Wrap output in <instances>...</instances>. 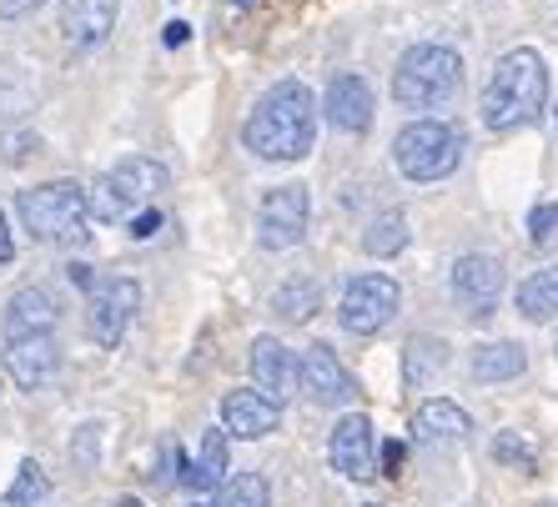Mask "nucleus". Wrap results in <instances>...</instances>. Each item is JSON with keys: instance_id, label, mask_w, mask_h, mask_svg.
Listing matches in <instances>:
<instances>
[{"instance_id": "32", "label": "nucleus", "mask_w": 558, "mask_h": 507, "mask_svg": "<svg viewBox=\"0 0 558 507\" xmlns=\"http://www.w3.org/2000/svg\"><path fill=\"white\" fill-rule=\"evenodd\" d=\"M403 457H408V447L398 443V437H392V443H383V472H388V478H398V472H403Z\"/></svg>"}, {"instance_id": "26", "label": "nucleus", "mask_w": 558, "mask_h": 507, "mask_svg": "<svg viewBox=\"0 0 558 507\" xmlns=\"http://www.w3.org/2000/svg\"><path fill=\"white\" fill-rule=\"evenodd\" d=\"M363 247L373 251V257H398V251L408 247V217L403 211H377L373 226L363 232Z\"/></svg>"}, {"instance_id": "1", "label": "nucleus", "mask_w": 558, "mask_h": 507, "mask_svg": "<svg viewBox=\"0 0 558 507\" xmlns=\"http://www.w3.org/2000/svg\"><path fill=\"white\" fill-rule=\"evenodd\" d=\"M312 141H317V101L302 81H277L242 126V146L262 161H302Z\"/></svg>"}, {"instance_id": "7", "label": "nucleus", "mask_w": 558, "mask_h": 507, "mask_svg": "<svg viewBox=\"0 0 558 507\" xmlns=\"http://www.w3.org/2000/svg\"><path fill=\"white\" fill-rule=\"evenodd\" d=\"M307 222H312V196L302 182H287V186H272L262 196L257 207V247L262 251H287L298 247L307 236Z\"/></svg>"}, {"instance_id": "10", "label": "nucleus", "mask_w": 558, "mask_h": 507, "mask_svg": "<svg viewBox=\"0 0 558 507\" xmlns=\"http://www.w3.org/2000/svg\"><path fill=\"white\" fill-rule=\"evenodd\" d=\"M136 307H142V286L131 282V276H106V282L92 286V337L101 342V347H117L121 337H126L131 317H136Z\"/></svg>"}, {"instance_id": "9", "label": "nucleus", "mask_w": 558, "mask_h": 507, "mask_svg": "<svg viewBox=\"0 0 558 507\" xmlns=\"http://www.w3.org/2000/svg\"><path fill=\"white\" fill-rule=\"evenodd\" d=\"M0 367H5V378H11L21 392L51 387L56 372H61V342H56V332L5 337V347H0Z\"/></svg>"}, {"instance_id": "2", "label": "nucleus", "mask_w": 558, "mask_h": 507, "mask_svg": "<svg viewBox=\"0 0 558 507\" xmlns=\"http://www.w3.org/2000/svg\"><path fill=\"white\" fill-rule=\"evenodd\" d=\"M548 106V65L538 51H508L488 76L483 91V121L488 131H519L533 126Z\"/></svg>"}, {"instance_id": "37", "label": "nucleus", "mask_w": 558, "mask_h": 507, "mask_svg": "<svg viewBox=\"0 0 558 507\" xmlns=\"http://www.w3.org/2000/svg\"><path fill=\"white\" fill-rule=\"evenodd\" d=\"M554 121H558V106H554Z\"/></svg>"}, {"instance_id": "25", "label": "nucleus", "mask_w": 558, "mask_h": 507, "mask_svg": "<svg viewBox=\"0 0 558 507\" xmlns=\"http://www.w3.org/2000/svg\"><path fill=\"white\" fill-rule=\"evenodd\" d=\"M46 503H51V478H46V468H40L36 457H26L15 468V482H11V493L0 497V507H46Z\"/></svg>"}, {"instance_id": "28", "label": "nucleus", "mask_w": 558, "mask_h": 507, "mask_svg": "<svg viewBox=\"0 0 558 507\" xmlns=\"http://www.w3.org/2000/svg\"><path fill=\"white\" fill-rule=\"evenodd\" d=\"M494 457H498V462H508V468H523V472L538 468V453H533V443H529V437H519V432H498V437H494Z\"/></svg>"}, {"instance_id": "15", "label": "nucleus", "mask_w": 558, "mask_h": 507, "mask_svg": "<svg viewBox=\"0 0 558 507\" xmlns=\"http://www.w3.org/2000/svg\"><path fill=\"white\" fill-rule=\"evenodd\" d=\"M277 417H282V403H272L257 387H236L221 397V428H227V437H242V443L267 437L277 428Z\"/></svg>"}, {"instance_id": "34", "label": "nucleus", "mask_w": 558, "mask_h": 507, "mask_svg": "<svg viewBox=\"0 0 558 507\" xmlns=\"http://www.w3.org/2000/svg\"><path fill=\"white\" fill-rule=\"evenodd\" d=\"M11 257H15V236L5 226V211H0V267H11Z\"/></svg>"}, {"instance_id": "19", "label": "nucleus", "mask_w": 558, "mask_h": 507, "mask_svg": "<svg viewBox=\"0 0 558 507\" xmlns=\"http://www.w3.org/2000/svg\"><path fill=\"white\" fill-rule=\"evenodd\" d=\"M61 322V307L46 286H21L11 301H5V317H0V332L5 337H26V332H56Z\"/></svg>"}, {"instance_id": "31", "label": "nucleus", "mask_w": 558, "mask_h": 507, "mask_svg": "<svg viewBox=\"0 0 558 507\" xmlns=\"http://www.w3.org/2000/svg\"><path fill=\"white\" fill-rule=\"evenodd\" d=\"M161 232V211H136V217H131V236H136V242H146V236H156Z\"/></svg>"}, {"instance_id": "22", "label": "nucleus", "mask_w": 558, "mask_h": 507, "mask_svg": "<svg viewBox=\"0 0 558 507\" xmlns=\"http://www.w3.org/2000/svg\"><path fill=\"white\" fill-rule=\"evenodd\" d=\"M523 367H529V357H523L519 342H488V347L473 351V378H478V382L523 378Z\"/></svg>"}, {"instance_id": "14", "label": "nucleus", "mask_w": 558, "mask_h": 507, "mask_svg": "<svg viewBox=\"0 0 558 507\" xmlns=\"http://www.w3.org/2000/svg\"><path fill=\"white\" fill-rule=\"evenodd\" d=\"M121 0H61V40L71 51H96L117 30Z\"/></svg>"}, {"instance_id": "20", "label": "nucleus", "mask_w": 558, "mask_h": 507, "mask_svg": "<svg viewBox=\"0 0 558 507\" xmlns=\"http://www.w3.org/2000/svg\"><path fill=\"white\" fill-rule=\"evenodd\" d=\"M317 307H323V286L312 282V276H292V282L277 286V297H272L277 322H287V326L312 322V317H317Z\"/></svg>"}, {"instance_id": "3", "label": "nucleus", "mask_w": 558, "mask_h": 507, "mask_svg": "<svg viewBox=\"0 0 558 507\" xmlns=\"http://www.w3.org/2000/svg\"><path fill=\"white\" fill-rule=\"evenodd\" d=\"M21 226L46 247H86L92 242V196L76 182H46L15 196Z\"/></svg>"}, {"instance_id": "4", "label": "nucleus", "mask_w": 558, "mask_h": 507, "mask_svg": "<svg viewBox=\"0 0 558 507\" xmlns=\"http://www.w3.org/2000/svg\"><path fill=\"white\" fill-rule=\"evenodd\" d=\"M463 86V61L448 46H413L392 71V96L408 111H428Z\"/></svg>"}, {"instance_id": "5", "label": "nucleus", "mask_w": 558, "mask_h": 507, "mask_svg": "<svg viewBox=\"0 0 558 507\" xmlns=\"http://www.w3.org/2000/svg\"><path fill=\"white\" fill-rule=\"evenodd\" d=\"M167 166L151 157H126L117 166L96 176V186H86L92 196V217L96 222H121V217H136V207H146L151 196L167 191Z\"/></svg>"}, {"instance_id": "23", "label": "nucleus", "mask_w": 558, "mask_h": 507, "mask_svg": "<svg viewBox=\"0 0 558 507\" xmlns=\"http://www.w3.org/2000/svg\"><path fill=\"white\" fill-rule=\"evenodd\" d=\"M186 487H217V482H227V428H207V437H202V457H196V468L182 472Z\"/></svg>"}, {"instance_id": "12", "label": "nucleus", "mask_w": 558, "mask_h": 507, "mask_svg": "<svg viewBox=\"0 0 558 507\" xmlns=\"http://www.w3.org/2000/svg\"><path fill=\"white\" fill-rule=\"evenodd\" d=\"M298 387L307 392V403H317V407H342V403L352 397L348 367L338 362V351L327 347V342H312V347L302 351V362H298Z\"/></svg>"}, {"instance_id": "29", "label": "nucleus", "mask_w": 558, "mask_h": 507, "mask_svg": "<svg viewBox=\"0 0 558 507\" xmlns=\"http://www.w3.org/2000/svg\"><path fill=\"white\" fill-rule=\"evenodd\" d=\"M31 151H36V136H31V131H5V126H0V161L21 166Z\"/></svg>"}, {"instance_id": "6", "label": "nucleus", "mask_w": 558, "mask_h": 507, "mask_svg": "<svg viewBox=\"0 0 558 507\" xmlns=\"http://www.w3.org/2000/svg\"><path fill=\"white\" fill-rule=\"evenodd\" d=\"M458 157H463V136H458L448 121H413V126L398 131L392 141V161L403 171L408 182H442L458 171Z\"/></svg>"}, {"instance_id": "11", "label": "nucleus", "mask_w": 558, "mask_h": 507, "mask_svg": "<svg viewBox=\"0 0 558 507\" xmlns=\"http://www.w3.org/2000/svg\"><path fill=\"white\" fill-rule=\"evenodd\" d=\"M327 453H332V468H338L342 478H352V482L377 478V437H373V422H367L363 412H348L338 428H332Z\"/></svg>"}, {"instance_id": "38", "label": "nucleus", "mask_w": 558, "mask_h": 507, "mask_svg": "<svg viewBox=\"0 0 558 507\" xmlns=\"http://www.w3.org/2000/svg\"><path fill=\"white\" fill-rule=\"evenodd\" d=\"M367 507H377V503H367Z\"/></svg>"}, {"instance_id": "17", "label": "nucleus", "mask_w": 558, "mask_h": 507, "mask_svg": "<svg viewBox=\"0 0 558 507\" xmlns=\"http://www.w3.org/2000/svg\"><path fill=\"white\" fill-rule=\"evenodd\" d=\"M252 382H257V392H267L272 403H282V397L298 392V357L277 337H257L252 342Z\"/></svg>"}, {"instance_id": "24", "label": "nucleus", "mask_w": 558, "mask_h": 507, "mask_svg": "<svg viewBox=\"0 0 558 507\" xmlns=\"http://www.w3.org/2000/svg\"><path fill=\"white\" fill-rule=\"evenodd\" d=\"M519 312L529 322H554L558 317V267H544V272H533L529 282L519 286Z\"/></svg>"}, {"instance_id": "8", "label": "nucleus", "mask_w": 558, "mask_h": 507, "mask_svg": "<svg viewBox=\"0 0 558 507\" xmlns=\"http://www.w3.org/2000/svg\"><path fill=\"white\" fill-rule=\"evenodd\" d=\"M392 312H398V282H392V276L363 272V276H352V282L342 286L338 322H342V332H352V337H373V332H383V326L392 322Z\"/></svg>"}, {"instance_id": "21", "label": "nucleus", "mask_w": 558, "mask_h": 507, "mask_svg": "<svg viewBox=\"0 0 558 507\" xmlns=\"http://www.w3.org/2000/svg\"><path fill=\"white\" fill-rule=\"evenodd\" d=\"M442 367H448V342L417 332V337L408 342V351H403V382L408 387H428Z\"/></svg>"}, {"instance_id": "27", "label": "nucleus", "mask_w": 558, "mask_h": 507, "mask_svg": "<svg viewBox=\"0 0 558 507\" xmlns=\"http://www.w3.org/2000/svg\"><path fill=\"white\" fill-rule=\"evenodd\" d=\"M211 507H272V487L257 472H236V478L221 482V493Z\"/></svg>"}, {"instance_id": "33", "label": "nucleus", "mask_w": 558, "mask_h": 507, "mask_svg": "<svg viewBox=\"0 0 558 507\" xmlns=\"http://www.w3.org/2000/svg\"><path fill=\"white\" fill-rule=\"evenodd\" d=\"M46 0H0V21H21V15L40 11Z\"/></svg>"}, {"instance_id": "16", "label": "nucleus", "mask_w": 558, "mask_h": 507, "mask_svg": "<svg viewBox=\"0 0 558 507\" xmlns=\"http://www.w3.org/2000/svg\"><path fill=\"white\" fill-rule=\"evenodd\" d=\"M327 121L342 131V136H363L373 126V86L363 76H338L327 86Z\"/></svg>"}, {"instance_id": "18", "label": "nucleus", "mask_w": 558, "mask_h": 507, "mask_svg": "<svg viewBox=\"0 0 558 507\" xmlns=\"http://www.w3.org/2000/svg\"><path fill=\"white\" fill-rule=\"evenodd\" d=\"M468 432H473V417L458 403H448V397H433V403H423L413 412V443L423 447H453Z\"/></svg>"}, {"instance_id": "30", "label": "nucleus", "mask_w": 558, "mask_h": 507, "mask_svg": "<svg viewBox=\"0 0 558 507\" xmlns=\"http://www.w3.org/2000/svg\"><path fill=\"white\" fill-rule=\"evenodd\" d=\"M554 226H558V207H554V201H538V207H533V217H529V236H533V242H548V236H554Z\"/></svg>"}, {"instance_id": "35", "label": "nucleus", "mask_w": 558, "mask_h": 507, "mask_svg": "<svg viewBox=\"0 0 558 507\" xmlns=\"http://www.w3.org/2000/svg\"><path fill=\"white\" fill-rule=\"evenodd\" d=\"M161 40H167L171 51H177V46H186V40H192V30H186V21H171V26L161 30Z\"/></svg>"}, {"instance_id": "13", "label": "nucleus", "mask_w": 558, "mask_h": 507, "mask_svg": "<svg viewBox=\"0 0 558 507\" xmlns=\"http://www.w3.org/2000/svg\"><path fill=\"white\" fill-rule=\"evenodd\" d=\"M453 292L473 317H488L498 307V297H504V267H498V257H488V251H468V257H458Z\"/></svg>"}, {"instance_id": "36", "label": "nucleus", "mask_w": 558, "mask_h": 507, "mask_svg": "<svg viewBox=\"0 0 558 507\" xmlns=\"http://www.w3.org/2000/svg\"><path fill=\"white\" fill-rule=\"evenodd\" d=\"M117 507H146V503H142V497H121Z\"/></svg>"}]
</instances>
